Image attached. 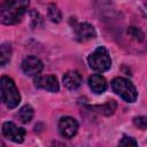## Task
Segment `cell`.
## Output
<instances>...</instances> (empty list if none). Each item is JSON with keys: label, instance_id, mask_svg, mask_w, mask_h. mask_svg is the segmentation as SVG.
Here are the masks:
<instances>
[{"label": "cell", "instance_id": "cell-1", "mask_svg": "<svg viewBox=\"0 0 147 147\" xmlns=\"http://www.w3.org/2000/svg\"><path fill=\"white\" fill-rule=\"evenodd\" d=\"M29 3V0H2L0 2V23L13 25L21 22Z\"/></svg>", "mask_w": 147, "mask_h": 147}, {"label": "cell", "instance_id": "cell-2", "mask_svg": "<svg viewBox=\"0 0 147 147\" xmlns=\"http://www.w3.org/2000/svg\"><path fill=\"white\" fill-rule=\"evenodd\" d=\"M0 94L2 101L8 108H15L21 102V94L16 87L14 80L8 76H2L0 78Z\"/></svg>", "mask_w": 147, "mask_h": 147}, {"label": "cell", "instance_id": "cell-3", "mask_svg": "<svg viewBox=\"0 0 147 147\" xmlns=\"http://www.w3.org/2000/svg\"><path fill=\"white\" fill-rule=\"evenodd\" d=\"M87 62L91 69L98 72H105L110 69L111 60L108 51L103 46H99L95 48L87 57Z\"/></svg>", "mask_w": 147, "mask_h": 147}, {"label": "cell", "instance_id": "cell-4", "mask_svg": "<svg viewBox=\"0 0 147 147\" xmlns=\"http://www.w3.org/2000/svg\"><path fill=\"white\" fill-rule=\"evenodd\" d=\"M111 87L116 94H118L126 102H134L138 98V92L134 85L126 78L117 77L113 79Z\"/></svg>", "mask_w": 147, "mask_h": 147}, {"label": "cell", "instance_id": "cell-5", "mask_svg": "<svg viewBox=\"0 0 147 147\" xmlns=\"http://www.w3.org/2000/svg\"><path fill=\"white\" fill-rule=\"evenodd\" d=\"M57 126H59V131L61 136L68 139L75 137L78 131V122L74 117H70V116L61 117Z\"/></svg>", "mask_w": 147, "mask_h": 147}, {"label": "cell", "instance_id": "cell-6", "mask_svg": "<svg viewBox=\"0 0 147 147\" xmlns=\"http://www.w3.org/2000/svg\"><path fill=\"white\" fill-rule=\"evenodd\" d=\"M2 133L6 138L14 142H22L25 137V130L18 127L13 122H5L2 125Z\"/></svg>", "mask_w": 147, "mask_h": 147}, {"label": "cell", "instance_id": "cell-7", "mask_svg": "<svg viewBox=\"0 0 147 147\" xmlns=\"http://www.w3.org/2000/svg\"><path fill=\"white\" fill-rule=\"evenodd\" d=\"M21 68L23 70V72L28 76H37L41 72L44 65H42V62L36 57V56H28L23 60L22 64H21Z\"/></svg>", "mask_w": 147, "mask_h": 147}, {"label": "cell", "instance_id": "cell-8", "mask_svg": "<svg viewBox=\"0 0 147 147\" xmlns=\"http://www.w3.org/2000/svg\"><path fill=\"white\" fill-rule=\"evenodd\" d=\"M34 85L38 88L48 91V92H57L60 90L57 79L54 76H39L34 78Z\"/></svg>", "mask_w": 147, "mask_h": 147}, {"label": "cell", "instance_id": "cell-9", "mask_svg": "<svg viewBox=\"0 0 147 147\" xmlns=\"http://www.w3.org/2000/svg\"><path fill=\"white\" fill-rule=\"evenodd\" d=\"M63 85L68 88V90H77L82 83H83V78H82V75L77 71V70H69L64 74L63 76Z\"/></svg>", "mask_w": 147, "mask_h": 147}, {"label": "cell", "instance_id": "cell-10", "mask_svg": "<svg viewBox=\"0 0 147 147\" xmlns=\"http://www.w3.org/2000/svg\"><path fill=\"white\" fill-rule=\"evenodd\" d=\"M95 36H96V32H95L93 25H91L86 22L80 23L76 26V38L79 41H86V40L93 39V38H95Z\"/></svg>", "mask_w": 147, "mask_h": 147}, {"label": "cell", "instance_id": "cell-11", "mask_svg": "<svg viewBox=\"0 0 147 147\" xmlns=\"http://www.w3.org/2000/svg\"><path fill=\"white\" fill-rule=\"evenodd\" d=\"M88 86L95 94H101L107 88V82L101 75L94 74L88 78Z\"/></svg>", "mask_w": 147, "mask_h": 147}, {"label": "cell", "instance_id": "cell-12", "mask_svg": "<svg viewBox=\"0 0 147 147\" xmlns=\"http://www.w3.org/2000/svg\"><path fill=\"white\" fill-rule=\"evenodd\" d=\"M16 117L20 119V122H22V123H24V124L31 122V119H32V117H33V108H32L30 105L23 106V107L18 110V113L16 114Z\"/></svg>", "mask_w": 147, "mask_h": 147}, {"label": "cell", "instance_id": "cell-13", "mask_svg": "<svg viewBox=\"0 0 147 147\" xmlns=\"http://www.w3.org/2000/svg\"><path fill=\"white\" fill-rule=\"evenodd\" d=\"M11 54H13V49L9 42H3L2 45H0V65H6L10 59H11Z\"/></svg>", "mask_w": 147, "mask_h": 147}, {"label": "cell", "instance_id": "cell-14", "mask_svg": "<svg viewBox=\"0 0 147 147\" xmlns=\"http://www.w3.org/2000/svg\"><path fill=\"white\" fill-rule=\"evenodd\" d=\"M47 14H48V18L54 22V23H59L62 18V15H61V11L60 9L55 6V5H49L48 6V10H47Z\"/></svg>", "mask_w": 147, "mask_h": 147}, {"label": "cell", "instance_id": "cell-15", "mask_svg": "<svg viewBox=\"0 0 147 147\" xmlns=\"http://www.w3.org/2000/svg\"><path fill=\"white\" fill-rule=\"evenodd\" d=\"M96 109H99V113H102L103 115H111L115 109H116V102L115 101H108L107 103L102 105V106H98L95 107Z\"/></svg>", "mask_w": 147, "mask_h": 147}, {"label": "cell", "instance_id": "cell-16", "mask_svg": "<svg viewBox=\"0 0 147 147\" xmlns=\"http://www.w3.org/2000/svg\"><path fill=\"white\" fill-rule=\"evenodd\" d=\"M133 123L136 126H138L141 130H145L147 127V118L145 116H138L133 119Z\"/></svg>", "mask_w": 147, "mask_h": 147}, {"label": "cell", "instance_id": "cell-17", "mask_svg": "<svg viewBox=\"0 0 147 147\" xmlns=\"http://www.w3.org/2000/svg\"><path fill=\"white\" fill-rule=\"evenodd\" d=\"M119 145H121V146H137L138 142H137L133 138H131V137H124V138L119 141Z\"/></svg>", "mask_w": 147, "mask_h": 147}]
</instances>
